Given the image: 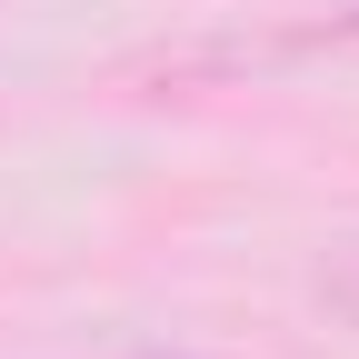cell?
<instances>
[{
  "mask_svg": "<svg viewBox=\"0 0 359 359\" xmlns=\"http://www.w3.org/2000/svg\"><path fill=\"white\" fill-rule=\"evenodd\" d=\"M359 50V11H280L259 30H210V40H180V50H150L130 80H160V90H280L320 60Z\"/></svg>",
  "mask_w": 359,
  "mask_h": 359,
  "instance_id": "1",
  "label": "cell"
},
{
  "mask_svg": "<svg viewBox=\"0 0 359 359\" xmlns=\"http://www.w3.org/2000/svg\"><path fill=\"white\" fill-rule=\"evenodd\" d=\"M140 359H210V349H140Z\"/></svg>",
  "mask_w": 359,
  "mask_h": 359,
  "instance_id": "3",
  "label": "cell"
},
{
  "mask_svg": "<svg viewBox=\"0 0 359 359\" xmlns=\"http://www.w3.org/2000/svg\"><path fill=\"white\" fill-rule=\"evenodd\" d=\"M309 299H320V320L359 330V240H349V250H330L320 269H309Z\"/></svg>",
  "mask_w": 359,
  "mask_h": 359,
  "instance_id": "2",
  "label": "cell"
}]
</instances>
